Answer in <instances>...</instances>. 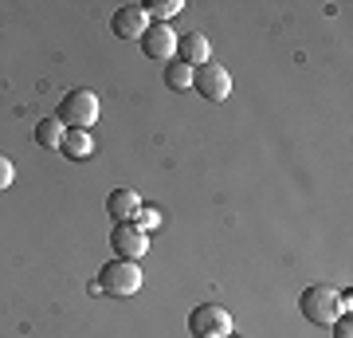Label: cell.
Listing matches in <instances>:
<instances>
[{"instance_id":"6da1fadb","label":"cell","mask_w":353,"mask_h":338,"mask_svg":"<svg viewBox=\"0 0 353 338\" xmlns=\"http://www.w3.org/2000/svg\"><path fill=\"white\" fill-rule=\"evenodd\" d=\"M299 311H303L306 323L314 326H334L341 319V295L326 283H314V288H306L299 295Z\"/></svg>"},{"instance_id":"7a4b0ae2","label":"cell","mask_w":353,"mask_h":338,"mask_svg":"<svg viewBox=\"0 0 353 338\" xmlns=\"http://www.w3.org/2000/svg\"><path fill=\"white\" fill-rule=\"evenodd\" d=\"M99 95L94 91H87V87H71L63 95V102H59V122L67 126V130H90V126L99 122Z\"/></svg>"},{"instance_id":"3957f363","label":"cell","mask_w":353,"mask_h":338,"mask_svg":"<svg viewBox=\"0 0 353 338\" xmlns=\"http://www.w3.org/2000/svg\"><path fill=\"white\" fill-rule=\"evenodd\" d=\"M94 283H99V291L102 295H110V299H130V295H138L141 291V267L134 260H110L99 272Z\"/></svg>"},{"instance_id":"277c9868","label":"cell","mask_w":353,"mask_h":338,"mask_svg":"<svg viewBox=\"0 0 353 338\" xmlns=\"http://www.w3.org/2000/svg\"><path fill=\"white\" fill-rule=\"evenodd\" d=\"M189 335L192 338H232V314L220 303H201L189 311Z\"/></svg>"},{"instance_id":"5b68a950","label":"cell","mask_w":353,"mask_h":338,"mask_svg":"<svg viewBox=\"0 0 353 338\" xmlns=\"http://www.w3.org/2000/svg\"><path fill=\"white\" fill-rule=\"evenodd\" d=\"M192 91H201L208 102H224L228 95H232V75H228L220 63H204V67H196L192 71Z\"/></svg>"},{"instance_id":"8992f818","label":"cell","mask_w":353,"mask_h":338,"mask_svg":"<svg viewBox=\"0 0 353 338\" xmlns=\"http://www.w3.org/2000/svg\"><path fill=\"white\" fill-rule=\"evenodd\" d=\"M110 248H114V260H134V263H138L141 256L150 252V236H145V232H138V228L126 220V225H114Z\"/></svg>"},{"instance_id":"52a82bcc","label":"cell","mask_w":353,"mask_h":338,"mask_svg":"<svg viewBox=\"0 0 353 338\" xmlns=\"http://www.w3.org/2000/svg\"><path fill=\"white\" fill-rule=\"evenodd\" d=\"M150 24L153 20H150V12H145V4H122L110 20V32L118 39H141V32Z\"/></svg>"},{"instance_id":"ba28073f","label":"cell","mask_w":353,"mask_h":338,"mask_svg":"<svg viewBox=\"0 0 353 338\" xmlns=\"http://www.w3.org/2000/svg\"><path fill=\"white\" fill-rule=\"evenodd\" d=\"M141 55H150V59H173L176 55V32L169 24H150L141 32Z\"/></svg>"},{"instance_id":"9c48e42d","label":"cell","mask_w":353,"mask_h":338,"mask_svg":"<svg viewBox=\"0 0 353 338\" xmlns=\"http://www.w3.org/2000/svg\"><path fill=\"white\" fill-rule=\"evenodd\" d=\"M176 51H181L176 59L189 63L192 71H196V67H204V63H208L212 44H208V36H204V32H189V36H176Z\"/></svg>"},{"instance_id":"30bf717a","label":"cell","mask_w":353,"mask_h":338,"mask_svg":"<svg viewBox=\"0 0 353 338\" xmlns=\"http://www.w3.org/2000/svg\"><path fill=\"white\" fill-rule=\"evenodd\" d=\"M141 209V197L134 193V189H110V197H106V213H110L114 225H126V220H134V213Z\"/></svg>"},{"instance_id":"8fae6325","label":"cell","mask_w":353,"mask_h":338,"mask_svg":"<svg viewBox=\"0 0 353 338\" xmlns=\"http://www.w3.org/2000/svg\"><path fill=\"white\" fill-rule=\"evenodd\" d=\"M59 150H63L67 158H75V162H87L90 153H94V138H90V130H67Z\"/></svg>"},{"instance_id":"7c38bea8","label":"cell","mask_w":353,"mask_h":338,"mask_svg":"<svg viewBox=\"0 0 353 338\" xmlns=\"http://www.w3.org/2000/svg\"><path fill=\"white\" fill-rule=\"evenodd\" d=\"M63 134H67V126L59 118H39L36 122V142L43 150H59L63 146Z\"/></svg>"},{"instance_id":"4fadbf2b","label":"cell","mask_w":353,"mask_h":338,"mask_svg":"<svg viewBox=\"0 0 353 338\" xmlns=\"http://www.w3.org/2000/svg\"><path fill=\"white\" fill-rule=\"evenodd\" d=\"M165 87L169 91H192V67L181 59L165 63Z\"/></svg>"},{"instance_id":"5bb4252c","label":"cell","mask_w":353,"mask_h":338,"mask_svg":"<svg viewBox=\"0 0 353 338\" xmlns=\"http://www.w3.org/2000/svg\"><path fill=\"white\" fill-rule=\"evenodd\" d=\"M130 225L138 228V232H145V236H150L153 228L161 225V209H157V205H141L138 213H134V220H130Z\"/></svg>"},{"instance_id":"9a60e30c","label":"cell","mask_w":353,"mask_h":338,"mask_svg":"<svg viewBox=\"0 0 353 338\" xmlns=\"http://www.w3.org/2000/svg\"><path fill=\"white\" fill-rule=\"evenodd\" d=\"M181 8H185L181 0H153V4H145V12H150L153 24H165V20H169V16H176Z\"/></svg>"},{"instance_id":"2e32d148","label":"cell","mask_w":353,"mask_h":338,"mask_svg":"<svg viewBox=\"0 0 353 338\" xmlns=\"http://www.w3.org/2000/svg\"><path fill=\"white\" fill-rule=\"evenodd\" d=\"M12 181H16V165L8 162L4 153H0V193H4V189L12 185Z\"/></svg>"},{"instance_id":"e0dca14e","label":"cell","mask_w":353,"mask_h":338,"mask_svg":"<svg viewBox=\"0 0 353 338\" xmlns=\"http://www.w3.org/2000/svg\"><path fill=\"white\" fill-rule=\"evenodd\" d=\"M334 338H353V319H350V311H345V319H338V323H334Z\"/></svg>"}]
</instances>
